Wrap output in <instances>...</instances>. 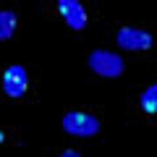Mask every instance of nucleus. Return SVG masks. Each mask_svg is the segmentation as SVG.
I'll return each instance as SVG.
<instances>
[{
	"mask_svg": "<svg viewBox=\"0 0 157 157\" xmlns=\"http://www.w3.org/2000/svg\"><path fill=\"white\" fill-rule=\"evenodd\" d=\"M63 131L71 136H94L100 131V121L92 113H78L71 110L63 115Z\"/></svg>",
	"mask_w": 157,
	"mask_h": 157,
	"instance_id": "obj_1",
	"label": "nucleus"
},
{
	"mask_svg": "<svg viewBox=\"0 0 157 157\" xmlns=\"http://www.w3.org/2000/svg\"><path fill=\"white\" fill-rule=\"evenodd\" d=\"M89 68L97 76L115 78V76L123 73V58L115 55V52H110V50H94L89 55Z\"/></svg>",
	"mask_w": 157,
	"mask_h": 157,
	"instance_id": "obj_2",
	"label": "nucleus"
},
{
	"mask_svg": "<svg viewBox=\"0 0 157 157\" xmlns=\"http://www.w3.org/2000/svg\"><path fill=\"white\" fill-rule=\"evenodd\" d=\"M118 45L123 47V50H149L152 47V34L144 32V29H136V26H121L115 34Z\"/></svg>",
	"mask_w": 157,
	"mask_h": 157,
	"instance_id": "obj_3",
	"label": "nucleus"
},
{
	"mask_svg": "<svg viewBox=\"0 0 157 157\" xmlns=\"http://www.w3.org/2000/svg\"><path fill=\"white\" fill-rule=\"evenodd\" d=\"M3 92L13 100L26 94V68L24 66H8L3 73Z\"/></svg>",
	"mask_w": 157,
	"mask_h": 157,
	"instance_id": "obj_4",
	"label": "nucleus"
},
{
	"mask_svg": "<svg viewBox=\"0 0 157 157\" xmlns=\"http://www.w3.org/2000/svg\"><path fill=\"white\" fill-rule=\"evenodd\" d=\"M58 11H60V16L66 18V24L71 29L81 32V29L86 26V11H84V6H81L78 0H60V3H58Z\"/></svg>",
	"mask_w": 157,
	"mask_h": 157,
	"instance_id": "obj_5",
	"label": "nucleus"
},
{
	"mask_svg": "<svg viewBox=\"0 0 157 157\" xmlns=\"http://www.w3.org/2000/svg\"><path fill=\"white\" fill-rule=\"evenodd\" d=\"M16 24H18V18H16L13 11H3L0 13V39H3V42H8V39L13 37Z\"/></svg>",
	"mask_w": 157,
	"mask_h": 157,
	"instance_id": "obj_6",
	"label": "nucleus"
},
{
	"mask_svg": "<svg viewBox=\"0 0 157 157\" xmlns=\"http://www.w3.org/2000/svg\"><path fill=\"white\" fill-rule=\"evenodd\" d=\"M139 105H141V110H144V113H157V84L147 86V89L141 92Z\"/></svg>",
	"mask_w": 157,
	"mask_h": 157,
	"instance_id": "obj_7",
	"label": "nucleus"
},
{
	"mask_svg": "<svg viewBox=\"0 0 157 157\" xmlns=\"http://www.w3.org/2000/svg\"><path fill=\"white\" fill-rule=\"evenodd\" d=\"M58 157H81V155H78L76 149H66V152H60V155H58Z\"/></svg>",
	"mask_w": 157,
	"mask_h": 157,
	"instance_id": "obj_8",
	"label": "nucleus"
}]
</instances>
